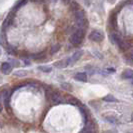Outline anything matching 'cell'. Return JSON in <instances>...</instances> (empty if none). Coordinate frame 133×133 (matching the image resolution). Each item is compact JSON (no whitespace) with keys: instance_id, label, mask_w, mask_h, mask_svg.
I'll list each match as a JSON object with an SVG mask.
<instances>
[{"instance_id":"9a60e30c","label":"cell","mask_w":133,"mask_h":133,"mask_svg":"<svg viewBox=\"0 0 133 133\" xmlns=\"http://www.w3.org/2000/svg\"><path fill=\"white\" fill-rule=\"evenodd\" d=\"M27 72L26 70H18V71H16L15 73H14V75L15 76H17V77H24V76H26L27 75Z\"/></svg>"},{"instance_id":"44dd1931","label":"cell","mask_w":133,"mask_h":133,"mask_svg":"<svg viewBox=\"0 0 133 133\" xmlns=\"http://www.w3.org/2000/svg\"><path fill=\"white\" fill-rule=\"evenodd\" d=\"M78 8H79V4H78L77 2L72 1V2H71V9H72V10H78Z\"/></svg>"},{"instance_id":"3957f363","label":"cell","mask_w":133,"mask_h":133,"mask_svg":"<svg viewBox=\"0 0 133 133\" xmlns=\"http://www.w3.org/2000/svg\"><path fill=\"white\" fill-rule=\"evenodd\" d=\"M82 54H83V52H82L81 50L76 51V52H75V53H74L70 58H68V60H69V64H73V63H75L76 61H78V60L81 58Z\"/></svg>"},{"instance_id":"4fadbf2b","label":"cell","mask_w":133,"mask_h":133,"mask_svg":"<svg viewBox=\"0 0 133 133\" xmlns=\"http://www.w3.org/2000/svg\"><path fill=\"white\" fill-rule=\"evenodd\" d=\"M115 72V69L114 68H106L104 70H98V73L102 74V75H109L111 73Z\"/></svg>"},{"instance_id":"9c48e42d","label":"cell","mask_w":133,"mask_h":133,"mask_svg":"<svg viewBox=\"0 0 133 133\" xmlns=\"http://www.w3.org/2000/svg\"><path fill=\"white\" fill-rule=\"evenodd\" d=\"M50 99L52 100L55 103H59L62 101V97L60 96V94L56 93V92H52L51 95H50Z\"/></svg>"},{"instance_id":"ba28073f","label":"cell","mask_w":133,"mask_h":133,"mask_svg":"<svg viewBox=\"0 0 133 133\" xmlns=\"http://www.w3.org/2000/svg\"><path fill=\"white\" fill-rule=\"evenodd\" d=\"M122 77L125 78V79H129L132 81L133 80V70H131V69H127V70H125V71L122 73Z\"/></svg>"},{"instance_id":"ac0fdd59","label":"cell","mask_w":133,"mask_h":133,"mask_svg":"<svg viewBox=\"0 0 133 133\" xmlns=\"http://www.w3.org/2000/svg\"><path fill=\"white\" fill-rule=\"evenodd\" d=\"M27 3V0H20L19 2L14 6V10H18L20 7H22L23 5H25Z\"/></svg>"},{"instance_id":"2e32d148","label":"cell","mask_w":133,"mask_h":133,"mask_svg":"<svg viewBox=\"0 0 133 133\" xmlns=\"http://www.w3.org/2000/svg\"><path fill=\"white\" fill-rule=\"evenodd\" d=\"M38 69H39L40 71H42V72L48 73V72H51L52 67H50V66H39L38 67Z\"/></svg>"},{"instance_id":"4316f807","label":"cell","mask_w":133,"mask_h":133,"mask_svg":"<svg viewBox=\"0 0 133 133\" xmlns=\"http://www.w3.org/2000/svg\"><path fill=\"white\" fill-rule=\"evenodd\" d=\"M109 2H111V3H112V2H113V0H109Z\"/></svg>"},{"instance_id":"f1b7e54d","label":"cell","mask_w":133,"mask_h":133,"mask_svg":"<svg viewBox=\"0 0 133 133\" xmlns=\"http://www.w3.org/2000/svg\"><path fill=\"white\" fill-rule=\"evenodd\" d=\"M0 55H1V49H0Z\"/></svg>"},{"instance_id":"8fae6325","label":"cell","mask_w":133,"mask_h":133,"mask_svg":"<svg viewBox=\"0 0 133 133\" xmlns=\"http://www.w3.org/2000/svg\"><path fill=\"white\" fill-rule=\"evenodd\" d=\"M75 18L76 20H81V19H85V12L83 10H76L75 12Z\"/></svg>"},{"instance_id":"7c38bea8","label":"cell","mask_w":133,"mask_h":133,"mask_svg":"<svg viewBox=\"0 0 133 133\" xmlns=\"http://www.w3.org/2000/svg\"><path fill=\"white\" fill-rule=\"evenodd\" d=\"M93 131H94V125H93V123L91 122V123L87 124L86 127L82 130L81 133H93Z\"/></svg>"},{"instance_id":"d6986e66","label":"cell","mask_w":133,"mask_h":133,"mask_svg":"<svg viewBox=\"0 0 133 133\" xmlns=\"http://www.w3.org/2000/svg\"><path fill=\"white\" fill-rule=\"evenodd\" d=\"M45 57V53L44 52H41V53H38V54H35L32 56V58L35 60H41L42 58H44Z\"/></svg>"},{"instance_id":"5bb4252c","label":"cell","mask_w":133,"mask_h":133,"mask_svg":"<svg viewBox=\"0 0 133 133\" xmlns=\"http://www.w3.org/2000/svg\"><path fill=\"white\" fill-rule=\"evenodd\" d=\"M110 39H111V41H112V43H116V44H117L120 40H121V38L119 37L118 34L113 32V33H111V35H110Z\"/></svg>"},{"instance_id":"8992f818","label":"cell","mask_w":133,"mask_h":133,"mask_svg":"<svg viewBox=\"0 0 133 133\" xmlns=\"http://www.w3.org/2000/svg\"><path fill=\"white\" fill-rule=\"evenodd\" d=\"M74 78L81 82H86L87 81V74L84 72H78L74 75Z\"/></svg>"},{"instance_id":"7402d4cb","label":"cell","mask_w":133,"mask_h":133,"mask_svg":"<svg viewBox=\"0 0 133 133\" xmlns=\"http://www.w3.org/2000/svg\"><path fill=\"white\" fill-rule=\"evenodd\" d=\"M127 62H128V63H132L133 64V53L129 54V55L127 56Z\"/></svg>"},{"instance_id":"f546056e","label":"cell","mask_w":133,"mask_h":133,"mask_svg":"<svg viewBox=\"0 0 133 133\" xmlns=\"http://www.w3.org/2000/svg\"><path fill=\"white\" fill-rule=\"evenodd\" d=\"M132 95H133V94H132Z\"/></svg>"},{"instance_id":"83f0119b","label":"cell","mask_w":133,"mask_h":133,"mask_svg":"<svg viewBox=\"0 0 133 133\" xmlns=\"http://www.w3.org/2000/svg\"><path fill=\"white\" fill-rule=\"evenodd\" d=\"M131 119L133 120V114H132V116H131Z\"/></svg>"},{"instance_id":"7a4b0ae2","label":"cell","mask_w":133,"mask_h":133,"mask_svg":"<svg viewBox=\"0 0 133 133\" xmlns=\"http://www.w3.org/2000/svg\"><path fill=\"white\" fill-rule=\"evenodd\" d=\"M89 39L94 41V42H100L104 39V35L103 32L100 30H93L91 31V33L89 34Z\"/></svg>"},{"instance_id":"30bf717a","label":"cell","mask_w":133,"mask_h":133,"mask_svg":"<svg viewBox=\"0 0 133 133\" xmlns=\"http://www.w3.org/2000/svg\"><path fill=\"white\" fill-rule=\"evenodd\" d=\"M104 119L106 120L108 123H110V124H118V119L115 117V116H112V115H108V116H105L104 117Z\"/></svg>"},{"instance_id":"e0dca14e","label":"cell","mask_w":133,"mask_h":133,"mask_svg":"<svg viewBox=\"0 0 133 133\" xmlns=\"http://www.w3.org/2000/svg\"><path fill=\"white\" fill-rule=\"evenodd\" d=\"M104 101H106V102H117V99L114 97L113 95H107L104 97Z\"/></svg>"},{"instance_id":"cb8c5ba5","label":"cell","mask_w":133,"mask_h":133,"mask_svg":"<svg viewBox=\"0 0 133 133\" xmlns=\"http://www.w3.org/2000/svg\"><path fill=\"white\" fill-rule=\"evenodd\" d=\"M62 1H63L64 3H69V2H70V0H62Z\"/></svg>"},{"instance_id":"6da1fadb","label":"cell","mask_w":133,"mask_h":133,"mask_svg":"<svg viewBox=\"0 0 133 133\" xmlns=\"http://www.w3.org/2000/svg\"><path fill=\"white\" fill-rule=\"evenodd\" d=\"M84 38V30L82 28H79L77 31H75L71 37H70V42L74 45H78L82 42V40Z\"/></svg>"},{"instance_id":"d4e9b609","label":"cell","mask_w":133,"mask_h":133,"mask_svg":"<svg viewBox=\"0 0 133 133\" xmlns=\"http://www.w3.org/2000/svg\"><path fill=\"white\" fill-rule=\"evenodd\" d=\"M31 1H33V2H41V1H43V0H31Z\"/></svg>"},{"instance_id":"ffe728a7","label":"cell","mask_w":133,"mask_h":133,"mask_svg":"<svg viewBox=\"0 0 133 133\" xmlns=\"http://www.w3.org/2000/svg\"><path fill=\"white\" fill-rule=\"evenodd\" d=\"M60 49V45L59 44H56V45H54V46H52V48H51V50H50V54H55L58 50Z\"/></svg>"},{"instance_id":"277c9868","label":"cell","mask_w":133,"mask_h":133,"mask_svg":"<svg viewBox=\"0 0 133 133\" xmlns=\"http://www.w3.org/2000/svg\"><path fill=\"white\" fill-rule=\"evenodd\" d=\"M1 70L4 74H9L12 70V65L9 62H4L1 65Z\"/></svg>"},{"instance_id":"52a82bcc","label":"cell","mask_w":133,"mask_h":133,"mask_svg":"<svg viewBox=\"0 0 133 133\" xmlns=\"http://www.w3.org/2000/svg\"><path fill=\"white\" fill-rule=\"evenodd\" d=\"M56 67H58V68H64V67H67L68 65H70L69 64V60L68 58L67 59H64V60H60L58 62H55V64H54Z\"/></svg>"},{"instance_id":"603a6c76","label":"cell","mask_w":133,"mask_h":133,"mask_svg":"<svg viewBox=\"0 0 133 133\" xmlns=\"http://www.w3.org/2000/svg\"><path fill=\"white\" fill-rule=\"evenodd\" d=\"M11 62L13 63V65H16V66H18V65H19V62H18L17 60H11Z\"/></svg>"},{"instance_id":"5b68a950","label":"cell","mask_w":133,"mask_h":133,"mask_svg":"<svg viewBox=\"0 0 133 133\" xmlns=\"http://www.w3.org/2000/svg\"><path fill=\"white\" fill-rule=\"evenodd\" d=\"M117 45L119 46L120 50H122V51H126V50H128V49L130 48V44H129L128 42H126V41H124V40H122V39L117 43Z\"/></svg>"},{"instance_id":"484cf974","label":"cell","mask_w":133,"mask_h":133,"mask_svg":"<svg viewBox=\"0 0 133 133\" xmlns=\"http://www.w3.org/2000/svg\"><path fill=\"white\" fill-rule=\"evenodd\" d=\"M2 111V106H1V104H0V112Z\"/></svg>"}]
</instances>
